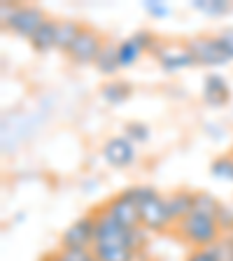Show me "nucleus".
Returning <instances> with one entry per match:
<instances>
[{
    "instance_id": "4be33fe9",
    "label": "nucleus",
    "mask_w": 233,
    "mask_h": 261,
    "mask_svg": "<svg viewBox=\"0 0 233 261\" xmlns=\"http://www.w3.org/2000/svg\"><path fill=\"white\" fill-rule=\"evenodd\" d=\"M215 222H217L219 231L222 233H233V207L231 205H219L217 215H215Z\"/></svg>"
},
{
    "instance_id": "39448f33",
    "label": "nucleus",
    "mask_w": 233,
    "mask_h": 261,
    "mask_svg": "<svg viewBox=\"0 0 233 261\" xmlns=\"http://www.w3.org/2000/svg\"><path fill=\"white\" fill-rule=\"evenodd\" d=\"M103 44L105 42H103V38H100V33L93 31V28H89V26H84L82 33L77 35V40L72 42V47L68 49V56H70V61L77 63V65L96 63Z\"/></svg>"
},
{
    "instance_id": "a878e982",
    "label": "nucleus",
    "mask_w": 233,
    "mask_h": 261,
    "mask_svg": "<svg viewBox=\"0 0 233 261\" xmlns=\"http://www.w3.org/2000/svg\"><path fill=\"white\" fill-rule=\"evenodd\" d=\"M185 261H222V259H219L215 247L210 245V247H196Z\"/></svg>"
},
{
    "instance_id": "c85d7f7f",
    "label": "nucleus",
    "mask_w": 233,
    "mask_h": 261,
    "mask_svg": "<svg viewBox=\"0 0 233 261\" xmlns=\"http://www.w3.org/2000/svg\"><path fill=\"white\" fill-rule=\"evenodd\" d=\"M14 12H16V5L14 3H0V21H3V26H7L10 23V19L14 16Z\"/></svg>"
},
{
    "instance_id": "393cba45",
    "label": "nucleus",
    "mask_w": 233,
    "mask_h": 261,
    "mask_svg": "<svg viewBox=\"0 0 233 261\" xmlns=\"http://www.w3.org/2000/svg\"><path fill=\"white\" fill-rule=\"evenodd\" d=\"M59 254L63 261H98L93 250H61L59 247Z\"/></svg>"
},
{
    "instance_id": "0eeeda50",
    "label": "nucleus",
    "mask_w": 233,
    "mask_h": 261,
    "mask_svg": "<svg viewBox=\"0 0 233 261\" xmlns=\"http://www.w3.org/2000/svg\"><path fill=\"white\" fill-rule=\"evenodd\" d=\"M152 54L157 56L159 65H161L166 72H177L196 65V59L191 56V51L187 49V44H168L159 40L157 47L152 49Z\"/></svg>"
},
{
    "instance_id": "bb28decb",
    "label": "nucleus",
    "mask_w": 233,
    "mask_h": 261,
    "mask_svg": "<svg viewBox=\"0 0 233 261\" xmlns=\"http://www.w3.org/2000/svg\"><path fill=\"white\" fill-rule=\"evenodd\" d=\"M217 40H219V44H222L224 54H226L228 59H233V28H224L217 35Z\"/></svg>"
},
{
    "instance_id": "a211bd4d",
    "label": "nucleus",
    "mask_w": 233,
    "mask_h": 261,
    "mask_svg": "<svg viewBox=\"0 0 233 261\" xmlns=\"http://www.w3.org/2000/svg\"><path fill=\"white\" fill-rule=\"evenodd\" d=\"M219 205H222V203H219L217 198L210 194V191H196V196H194V212H198V215H205V217L215 219Z\"/></svg>"
},
{
    "instance_id": "7ed1b4c3",
    "label": "nucleus",
    "mask_w": 233,
    "mask_h": 261,
    "mask_svg": "<svg viewBox=\"0 0 233 261\" xmlns=\"http://www.w3.org/2000/svg\"><path fill=\"white\" fill-rule=\"evenodd\" d=\"M96 243V212L72 222L61 236V250H91Z\"/></svg>"
},
{
    "instance_id": "423d86ee",
    "label": "nucleus",
    "mask_w": 233,
    "mask_h": 261,
    "mask_svg": "<svg viewBox=\"0 0 233 261\" xmlns=\"http://www.w3.org/2000/svg\"><path fill=\"white\" fill-rule=\"evenodd\" d=\"M103 210L108 212L112 219L121 224L124 228H138L142 226L140 224V210H138L136 201L131 198L128 191H119V194H114L112 198H108L103 205Z\"/></svg>"
},
{
    "instance_id": "c756f323",
    "label": "nucleus",
    "mask_w": 233,
    "mask_h": 261,
    "mask_svg": "<svg viewBox=\"0 0 233 261\" xmlns=\"http://www.w3.org/2000/svg\"><path fill=\"white\" fill-rule=\"evenodd\" d=\"M205 130H208V136L215 138V140H219V138L224 136V128H222L219 124H208V126H205Z\"/></svg>"
},
{
    "instance_id": "2eb2a0df",
    "label": "nucleus",
    "mask_w": 233,
    "mask_h": 261,
    "mask_svg": "<svg viewBox=\"0 0 233 261\" xmlns=\"http://www.w3.org/2000/svg\"><path fill=\"white\" fill-rule=\"evenodd\" d=\"M100 96H103L105 103L110 105H121L126 98L131 96V84L121 80H110L100 87Z\"/></svg>"
},
{
    "instance_id": "cd10ccee",
    "label": "nucleus",
    "mask_w": 233,
    "mask_h": 261,
    "mask_svg": "<svg viewBox=\"0 0 233 261\" xmlns=\"http://www.w3.org/2000/svg\"><path fill=\"white\" fill-rule=\"evenodd\" d=\"M145 10L149 12L152 16H157V19H163V16H168V7L163 5V3H157V0H145Z\"/></svg>"
},
{
    "instance_id": "4468645a",
    "label": "nucleus",
    "mask_w": 233,
    "mask_h": 261,
    "mask_svg": "<svg viewBox=\"0 0 233 261\" xmlns=\"http://www.w3.org/2000/svg\"><path fill=\"white\" fill-rule=\"evenodd\" d=\"M82 28L84 26H82L80 21H72V19H63V21L56 23V49H61V51L68 54V49L72 47V42L77 40Z\"/></svg>"
},
{
    "instance_id": "2f4dec72",
    "label": "nucleus",
    "mask_w": 233,
    "mask_h": 261,
    "mask_svg": "<svg viewBox=\"0 0 233 261\" xmlns=\"http://www.w3.org/2000/svg\"><path fill=\"white\" fill-rule=\"evenodd\" d=\"M42 261H63V259H61L59 250H56V252H51V254H47V256H44V259H42Z\"/></svg>"
},
{
    "instance_id": "f03ea898",
    "label": "nucleus",
    "mask_w": 233,
    "mask_h": 261,
    "mask_svg": "<svg viewBox=\"0 0 233 261\" xmlns=\"http://www.w3.org/2000/svg\"><path fill=\"white\" fill-rule=\"evenodd\" d=\"M173 228L179 238L185 243L194 245V247H210V245H215L222 238L217 222L212 217H205V215H198V212H191L189 217L179 219Z\"/></svg>"
},
{
    "instance_id": "ddd939ff",
    "label": "nucleus",
    "mask_w": 233,
    "mask_h": 261,
    "mask_svg": "<svg viewBox=\"0 0 233 261\" xmlns=\"http://www.w3.org/2000/svg\"><path fill=\"white\" fill-rule=\"evenodd\" d=\"M56 23H59L56 19H49L47 16V21L33 33V38L28 40V42H31V47L35 49V51L44 54L49 49H56Z\"/></svg>"
},
{
    "instance_id": "20e7f679",
    "label": "nucleus",
    "mask_w": 233,
    "mask_h": 261,
    "mask_svg": "<svg viewBox=\"0 0 233 261\" xmlns=\"http://www.w3.org/2000/svg\"><path fill=\"white\" fill-rule=\"evenodd\" d=\"M187 49L196 59V65H208V68H217V65L228 63V56L224 54L222 44H219L217 35H196V38L187 40Z\"/></svg>"
},
{
    "instance_id": "6e6552de",
    "label": "nucleus",
    "mask_w": 233,
    "mask_h": 261,
    "mask_svg": "<svg viewBox=\"0 0 233 261\" xmlns=\"http://www.w3.org/2000/svg\"><path fill=\"white\" fill-rule=\"evenodd\" d=\"M44 21H47V16H44V12L40 10V7H35V5H16L14 16L10 19V23H7L5 28H10L12 33L21 35V38L31 40L33 33L38 31Z\"/></svg>"
},
{
    "instance_id": "5701e85b",
    "label": "nucleus",
    "mask_w": 233,
    "mask_h": 261,
    "mask_svg": "<svg viewBox=\"0 0 233 261\" xmlns=\"http://www.w3.org/2000/svg\"><path fill=\"white\" fill-rule=\"evenodd\" d=\"M222 261H233V233H222V238L212 245Z\"/></svg>"
},
{
    "instance_id": "6ab92c4d",
    "label": "nucleus",
    "mask_w": 233,
    "mask_h": 261,
    "mask_svg": "<svg viewBox=\"0 0 233 261\" xmlns=\"http://www.w3.org/2000/svg\"><path fill=\"white\" fill-rule=\"evenodd\" d=\"M210 175L217 179L233 182V154H222L210 163Z\"/></svg>"
},
{
    "instance_id": "7c9ffc66",
    "label": "nucleus",
    "mask_w": 233,
    "mask_h": 261,
    "mask_svg": "<svg viewBox=\"0 0 233 261\" xmlns=\"http://www.w3.org/2000/svg\"><path fill=\"white\" fill-rule=\"evenodd\" d=\"M93 187H96V179H87V182H82V189L84 191H93Z\"/></svg>"
},
{
    "instance_id": "b1692460",
    "label": "nucleus",
    "mask_w": 233,
    "mask_h": 261,
    "mask_svg": "<svg viewBox=\"0 0 233 261\" xmlns=\"http://www.w3.org/2000/svg\"><path fill=\"white\" fill-rule=\"evenodd\" d=\"M131 38H133V42H136L142 51H149V54H152V49L157 47V42H159V38L149 31H136Z\"/></svg>"
},
{
    "instance_id": "f3484780",
    "label": "nucleus",
    "mask_w": 233,
    "mask_h": 261,
    "mask_svg": "<svg viewBox=\"0 0 233 261\" xmlns=\"http://www.w3.org/2000/svg\"><path fill=\"white\" fill-rule=\"evenodd\" d=\"M142 54H145V51H142V49L133 42V38H126V40H121V42L117 44V59H119V68H131V65L136 63Z\"/></svg>"
},
{
    "instance_id": "f257e3e1",
    "label": "nucleus",
    "mask_w": 233,
    "mask_h": 261,
    "mask_svg": "<svg viewBox=\"0 0 233 261\" xmlns=\"http://www.w3.org/2000/svg\"><path fill=\"white\" fill-rule=\"evenodd\" d=\"M131 194V198L136 201L138 210H140V224L152 231V233H163L170 226H175L173 217L166 205V196H161L154 187L149 185H136L126 189Z\"/></svg>"
},
{
    "instance_id": "aec40b11",
    "label": "nucleus",
    "mask_w": 233,
    "mask_h": 261,
    "mask_svg": "<svg viewBox=\"0 0 233 261\" xmlns=\"http://www.w3.org/2000/svg\"><path fill=\"white\" fill-rule=\"evenodd\" d=\"M191 7L198 12H205V14H210V16H222V14H226L233 5L228 0H194Z\"/></svg>"
},
{
    "instance_id": "f8f14e48",
    "label": "nucleus",
    "mask_w": 233,
    "mask_h": 261,
    "mask_svg": "<svg viewBox=\"0 0 233 261\" xmlns=\"http://www.w3.org/2000/svg\"><path fill=\"white\" fill-rule=\"evenodd\" d=\"M98 261H136V250H131L128 245L117 243H96L91 247Z\"/></svg>"
},
{
    "instance_id": "412c9836",
    "label": "nucleus",
    "mask_w": 233,
    "mask_h": 261,
    "mask_svg": "<svg viewBox=\"0 0 233 261\" xmlns=\"http://www.w3.org/2000/svg\"><path fill=\"white\" fill-rule=\"evenodd\" d=\"M124 136L131 142H147L149 140V126L142 124V121H128L124 126Z\"/></svg>"
},
{
    "instance_id": "dca6fc26",
    "label": "nucleus",
    "mask_w": 233,
    "mask_h": 261,
    "mask_svg": "<svg viewBox=\"0 0 233 261\" xmlns=\"http://www.w3.org/2000/svg\"><path fill=\"white\" fill-rule=\"evenodd\" d=\"M98 72H103V75H114V72L119 70V59H117V44L114 42H105L103 49H100V54H98L96 63Z\"/></svg>"
},
{
    "instance_id": "1a4fd4ad",
    "label": "nucleus",
    "mask_w": 233,
    "mask_h": 261,
    "mask_svg": "<svg viewBox=\"0 0 233 261\" xmlns=\"http://www.w3.org/2000/svg\"><path fill=\"white\" fill-rule=\"evenodd\" d=\"M103 159L112 168H126L136 161V142L126 136H114L103 145Z\"/></svg>"
},
{
    "instance_id": "9b49d317",
    "label": "nucleus",
    "mask_w": 233,
    "mask_h": 261,
    "mask_svg": "<svg viewBox=\"0 0 233 261\" xmlns=\"http://www.w3.org/2000/svg\"><path fill=\"white\" fill-rule=\"evenodd\" d=\"M194 196L196 191H189V189H177L166 196V205H168V212L175 224L194 212Z\"/></svg>"
},
{
    "instance_id": "9d476101",
    "label": "nucleus",
    "mask_w": 233,
    "mask_h": 261,
    "mask_svg": "<svg viewBox=\"0 0 233 261\" xmlns=\"http://www.w3.org/2000/svg\"><path fill=\"white\" fill-rule=\"evenodd\" d=\"M231 100V89L228 82L219 72H210L203 80V103L210 108H224Z\"/></svg>"
}]
</instances>
